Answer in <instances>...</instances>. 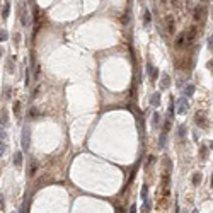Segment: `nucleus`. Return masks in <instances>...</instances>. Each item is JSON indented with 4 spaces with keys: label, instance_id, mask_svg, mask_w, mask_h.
I'll return each instance as SVG.
<instances>
[{
    "label": "nucleus",
    "instance_id": "1",
    "mask_svg": "<svg viewBox=\"0 0 213 213\" xmlns=\"http://www.w3.org/2000/svg\"><path fill=\"white\" fill-rule=\"evenodd\" d=\"M20 143H22V150H29V145H31V130H29V126H24Z\"/></svg>",
    "mask_w": 213,
    "mask_h": 213
},
{
    "label": "nucleus",
    "instance_id": "2",
    "mask_svg": "<svg viewBox=\"0 0 213 213\" xmlns=\"http://www.w3.org/2000/svg\"><path fill=\"white\" fill-rule=\"evenodd\" d=\"M189 111V102H188V99L183 96L179 101H177V113L179 114H186Z\"/></svg>",
    "mask_w": 213,
    "mask_h": 213
},
{
    "label": "nucleus",
    "instance_id": "3",
    "mask_svg": "<svg viewBox=\"0 0 213 213\" xmlns=\"http://www.w3.org/2000/svg\"><path fill=\"white\" fill-rule=\"evenodd\" d=\"M142 200H143V210L148 212L150 210V201H148V186L147 184L142 186Z\"/></svg>",
    "mask_w": 213,
    "mask_h": 213
},
{
    "label": "nucleus",
    "instance_id": "4",
    "mask_svg": "<svg viewBox=\"0 0 213 213\" xmlns=\"http://www.w3.org/2000/svg\"><path fill=\"white\" fill-rule=\"evenodd\" d=\"M147 70H148V77H150V80H152V82H155V78L159 77V70H157V68H155L150 61L147 63Z\"/></svg>",
    "mask_w": 213,
    "mask_h": 213
},
{
    "label": "nucleus",
    "instance_id": "5",
    "mask_svg": "<svg viewBox=\"0 0 213 213\" xmlns=\"http://www.w3.org/2000/svg\"><path fill=\"white\" fill-rule=\"evenodd\" d=\"M150 104H152L154 107H159V106H160V92H155V94L150 97Z\"/></svg>",
    "mask_w": 213,
    "mask_h": 213
},
{
    "label": "nucleus",
    "instance_id": "6",
    "mask_svg": "<svg viewBox=\"0 0 213 213\" xmlns=\"http://www.w3.org/2000/svg\"><path fill=\"white\" fill-rule=\"evenodd\" d=\"M174 114H176V104H174V101H171L169 109H167V121H171L174 118Z\"/></svg>",
    "mask_w": 213,
    "mask_h": 213
},
{
    "label": "nucleus",
    "instance_id": "7",
    "mask_svg": "<svg viewBox=\"0 0 213 213\" xmlns=\"http://www.w3.org/2000/svg\"><path fill=\"white\" fill-rule=\"evenodd\" d=\"M14 166H15V167H20V166H22V152H19V150L14 154Z\"/></svg>",
    "mask_w": 213,
    "mask_h": 213
},
{
    "label": "nucleus",
    "instance_id": "8",
    "mask_svg": "<svg viewBox=\"0 0 213 213\" xmlns=\"http://www.w3.org/2000/svg\"><path fill=\"white\" fill-rule=\"evenodd\" d=\"M169 84H171V78H169V75H167V73H164V75H162V82H160V89H162V90H166V89L169 87Z\"/></svg>",
    "mask_w": 213,
    "mask_h": 213
},
{
    "label": "nucleus",
    "instance_id": "9",
    "mask_svg": "<svg viewBox=\"0 0 213 213\" xmlns=\"http://www.w3.org/2000/svg\"><path fill=\"white\" fill-rule=\"evenodd\" d=\"M193 94H195V85H193V84H188L186 89H184V97L188 99V97H191Z\"/></svg>",
    "mask_w": 213,
    "mask_h": 213
},
{
    "label": "nucleus",
    "instance_id": "10",
    "mask_svg": "<svg viewBox=\"0 0 213 213\" xmlns=\"http://www.w3.org/2000/svg\"><path fill=\"white\" fill-rule=\"evenodd\" d=\"M7 123H9V113L3 109V111L0 113V125H2V126H5Z\"/></svg>",
    "mask_w": 213,
    "mask_h": 213
},
{
    "label": "nucleus",
    "instance_id": "11",
    "mask_svg": "<svg viewBox=\"0 0 213 213\" xmlns=\"http://www.w3.org/2000/svg\"><path fill=\"white\" fill-rule=\"evenodd\" d=\"M195 121H196L201 128H206V119H205V116H203V114H198V116L195 118Z\"/></svg>",
    "mask_w": 213,
    "mask_h": 213
},
{
    "label": "nucleus",
    "instance_id": "12",
    "mask_svg": "<svg viewBox=\"0 0 213 213\" xmlns=\"http://www.w3.org/2000/svg\"><path fill=\"white\" fill-rule=\"evenodd\" d=\"M9 12H10V2H5V7H3V10H2V17L7 19V17H9Z\"/></svg>",
    "mask_w": 213,
    "mask_h": 213
},
{
    "label": "nucleus",
    "instance_id": "13",
    "mask_svg": "<svg viewBox=\"0 0 213 213\" xmlns=\"http://www.w3.org/2000/svg\"><path fill=\"white\" fill-rule=\"evenodd\" d=\"M201 177H203V176H201V172H195V174H193V184H195V186H198V184L201 183Z\"/></svg>",
    "mask_w": 213,
    "mask_h": 213
},
{
    "label": "nucleus",
    "instance_id": "14",
    "mask_svg": "<svg viewBox=\"0 0 213 213\" xmlns=\"http://www.w3.org/2000/svg\"><path fill=\"white\" fill-rule=\"evenodd\" d=\"M166 142H167V133H160V140H159V147L164 148L166 147Z\"/></svg>",
    "mask_w": 213,
    "mask_h": 213
},
{
    "label": "nucleus",
    "instance_id": "15",
    "mask_svg": "<svg viewBox=\"0 0 213 213\" xmlns=\"http://www.w3.org/2000/svg\"><path fill=\"white\" fill-rule=\"evenodd\" d=\"M184 43H186V36H184V34H179L177 39H176V46H183Z\"/></svg>",
    "mask_w": 213,
    "mask_h": 213
},
{
    "label": "nucleus",
    "instance_id": "16",
    "mask_svg": "<svg viewBox=\"0 0 213 213\" xmlns=\"http://www.w3.org/2000/svg\"><path fill=\"white\" fill-rule=\"evenodd\" d=\"M150 20H152V14H150V10H145V17H143L145 26H148V24H150Z\"/></svg>",
    "mask_w": 213,
    "mask_h": 213
},
{
    "label": "nucleus",
    "instance_id": "17",
    "mask_svg": "<svg viewBox=\"0 0 213 213\" xmlns=\"http://www.w3.org/2000/svg\"><path fill=\"white\" fill-rule=\"evenodd\" d=\"M14 60H15V56H10V60L7 61V68L10 73H14Z\"/></svg>",
    "mask_w": 213,
    "mask_h": 213
},
{
    "label": "nucleus",
    "instance_id": "18",
    "mask_svg": "<svg viewBox=\"0 0 213 213\" xmlns=\"http://www.w3.org/2000/svg\"><path fill=\"white\" fill-rule=\"evenodd\" d=\"M159 123H160V114H159V113H154V116H152V125L157 126Z\"/></svg>",
    "mask_w": 213,
    "mask_h": 213
},
{
    "label": "nucleus",
    "instance_id": "19",
    "mask_svg": "<svg viewBox=\"0 0 213 213\" xmlns=\"http://www.w3.org/2000/svg\"><path fill=\"white\" fill-rule=\"evenodd\" d=\"M20 213H29V200H26L24 205L20 206Z\"/></svg>",
    "mask_w": 213,
    "mask_h": 213
},
{
    "label": "nucleus",
    "instance_id": "20",
    "mask_svg": "<svg viewBox=\"0 0 213 213\" xmlns=\"http://www.w3.org/2000/svg\"><path fill=\"white\" fill-rule=\"evenodd\" d=\"M14 114L19 118V114H20V102H14Z\"/></svg>",
    "mask_w": 213,
    "mask_h": 213
},
{
    "label": "nucleus",
    "instance_id": "21",
    "mask_svg": "<svg viewBox=\"0 0 213 213\" xmlns=\"http://www.w3.org/2000/svg\"><path fill=\"white\" fill-rule=\"evenodd\" d=\"M186 133H188V128H186L184 125H181V126H179V137H181V138H184V137H186Z\"/></svg>",
    "mask_w": 213,
    "mask_h": 213
},
{
    "label": "nucleus",
    "instance_id": "22",
    "mask_svg": "<svg viewBox=\"0 0 213 213\" xmlns=\"http://www.w3.org/2000/svg\"><path fill=\"white\" fill-rule=\"evenodd\" d=\"M5 140H7V133H5V130L0 126V142H2V143H5Z\"/></svg>",
    "mask_w": 213,
    "mask_h": 213
},
{
    "label": "nucleus",
    "instance_id": "23",
    "mask_svg": "<svg viewBox=\"0 0 213 213\" xmlns=\"http://www.w3.org/2000/svg\"><path fill=\"white\" fill-rule=\"evenodd\" d=\"M171 130V121H166L164 123V128H162V133H167Z\"/></svg>",
    "mask_w": 213,
    "mask_h": 213
},
{
    "label": "nucleus",
    "instance_id": "24",
    "mask_svg": "<svg viewBox=\"0 0 213 213\" xmlns=\"http://www.w3.org/2000/svg\"><path fill=\"white\" fill-rule=\"evenodd\" d=\"M193 36H195V27H191L189 32H188V41H189V43L193 41Z\"/></svg>",
    "mask_w": 213,
    "mask_h": 213
},
{
    "label": "nucleus",
    "instance_id": "25",
    "mask_svg": "<svg viewBox=\"0 0 213 213\" xmlns=\"http://www.w3.org/2000/svg\"><path fill=\"white\" fill-rule=\"evenodd\" d=\"M29 116H31V118H32V116H38V109H36V107H31V109H29Z\"/></svg>",
    "mask_w": 213,
    "mask_h": 213
},
{
    "label": "nucleus",
    "instance_id": "26",
    "mask_svg": "<svg viewBox=\"0 0 213 213\" xmlns=\"http://www.w3.org/2000/svg\"><path fill=\"white\" fill-rule=\"evenodd\" d=\"M5 39H7V32H5V31H0V43L5 41Z\"/></svg>",
    "mask_w": 213,
    "mask_h": 213
},
{
    "label": "nucleus",
    "instance_id": "27",
    "mask_svg": "<svg viewBox=\"0 0 213 213\" xmlns=\"http://www.w3.org/2000/svg\"><path fill=\"white\" fill-rule=\"evenodd\" d=\"M203 14V10L201 9H198V10H195V19H200V15Z\"/></svg>",
    "mask_w": 213,
    "mask_h": 213
},
{
    "label": "nucleus",
    "instance_id": "28",
    "mask_svg": "<svg viewBox=\"0 0 213 213\" xmlns=\"http://www.w3.org/2000/svg\"><path fill=\"white\" fill-rule=\"evenodd\" d=\"M19 41H20V34H17V32H15V34H14V43H15V44H19Z\"/></svg>",
    "mask_w": 213,
    "mask_h": 213
},
{
    "label": "nucleus",
    "instance_id": "29",
    "mask_svg": "<svg viewBox=\"0 0 213 213\" xmlns=\"http://www.w3.org/2000/svg\"><path fill=\"white\" fill-rule=\"evenodd\" d=\"M34 172H36V164H32V162H31V169H29V174L32 176Z\"/></svg>",
    "mask_w": 213,
    "mask_h": 213
},
{
    "label": "nucleus",
    "instance_id": "30",
    "mask_svg": "<svg viewBox=\"0 0 213 213\" xmlns=\"http://www.w3.org/2000/svg\"><path fill=\"white\" fill-rule=\"evenodd\" d=\"M3 154H5V143H2V142H0V157H2Z\"/></svg>",
    "mask_w": 213,
    "mask_h": 213
},
{
    "label": "nucleus",
    "instance_id": "31",
    "mask_svg": "<svg viewBox=\"0 0 213 213\" xmlns=\"http://www.w3.org/2000/svg\"><path fill=\"white\" fill-rule=\"evenodd\" d=\"M130 213H137V205H131V206H130Z\"/></svg>",
    "mask_w": 213,
    "mask_h": 213
},
{
    "label": "nucleus",
    "instance_id": "32",
    "mask_svg": "<svg viewBox=\"0 0 213 213\" xmlns=\"http://www.w3.org/2000/svg\"><path fill=\"white\" fill-rule=\"evenodd\" d=\"M206 43H208V48H210V49H212V48H213V46H212V43H213L212 36H210V38H208V41H206Z\"/></svg>",
    "mask_w": 213,
    "mask_h": 213
},
{
    "label": "nucleus",
    "instance_id": "33",
    "mask_svg": "<svg viewBox=\"0 0 213 213\" xmlns=\"http://www.w3.org/2000/svg\"><path fill=\"white\" fill-rule=\"evenodd\" d=\"M5 97H7V99L10 97V87H7V92H5Z\"/></svg>",
    "mask_w": 213,
    "mask_h": 213
},
{
    "label": "nucleus",
    "instance_id": "34",
    "mask_svg": "<svg viewBox=\"0 0 213 213\" xmlns=\"http://www.w3.org/2000/svg\"><path fill=\"white\" fill-rule=\"evenodd\" d=\"M2 206H3V198L0 196V210H2Z\"/></svg>",
    "mask_w": 213,
    "mask_h": 213
},
{
    "label": "nucleus",
    "instance_id": "35",
    "mask_svg": "<svg viewBox=\"0 0 213 213\" xmlns=\"http://www.w3.org/2000/svg\"><path fill=\"white\" fill-rule=\"evenodd\" d=\"M176 213H179V206H176Z\"/></svg>",
    "mask_w": 213,
    "mask_h": 213
},
{
    "label": "nucleus",
    "instance_id": "36",
    "mask_svg": "<svg viewBox=\"0 0 213 213\" xmlns=\"http://www.w3.org/2000/svg\"><path fill=\"white\" fill-rule=\"evenodd\" d=\"M0 55H2V51H0Z\"/></svg>",
    "mask_w": 213,
    "mask_h": 213
}]
</instances>
